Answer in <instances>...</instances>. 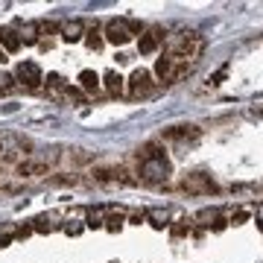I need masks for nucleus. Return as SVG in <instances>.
Wrapping results in <instances>:
<instances>
[{
  "mask_svg": "<svg viewBox=\"0 0 263 263\" xmlns=\"http://www.w3.org/2000/svg\"><path fill=\"white\" fill-rule=\"evenodd\" d=\"M202 50H205V38L199 32H176V35L167 38V56L181 59V62H193L196 65Z\"/></svg>",
  "mask_w": 263,
  "mask_h": 263,
  "instance_id": "obj_1",
  "label": "nucleus"
},
{
  "mask_svg": "<svg viewBox=\"0 0 263 263\" xmlns=\"http://www.w3.org/2000/svg\"><path fill=\"white\" fill-rule=\"evenodd\" d=\"M190 70H193V62H181V59H173V56H167V53L155 62V76H158L164 85L179 82L181 76H187Z\"/></svg>",
  "mask_w": 263,
  "mask_h": 263,
  "instance_id": "obj_2",
  "label": "nucleus"
},
{
  "mask_svg": "<svg viewBox=\"0 0 263 263\" xmlns=\"http://www.w3.org/2000/svg\"><path fill=\"white\" fill-rule=\"evenodd\" d=\"M141 161V179L143 181H167V176H170V161H167V155L164 152H158V155H143V158H138Z\"/></svg>",
  "mask_w": 263,
  "mask_h": 263,
  "instance_id": "obj_3",
  "label": "nucleus"
},
{
  "mask_svg": "<svg viewBox=\"0 0 263 263\" xmlns=\"http://www.w3.org/2000/svg\"><path fill=\"white\" fill-rule=\"evenodd\" d=\"M138 32H143L138 21L114 18V21H108V24H105V41H111V44H129L132 35H138Z\"/></svg>",
  "mask_w": 263,
  "mask_h": 263,
  "instance_id": "obj_4",
  "label": "nucleus"
},
{
  "mask_svg": "<svg viewBox=\"0 0 263 263\" xmlns=\"http://www.w3.org/2000/svg\"><path fill=\"white\" fill-rule=\"evenodd\" d=\"M179 187L184 193H193V196H199V193H216V184L208 173H184Z\"/></svg>",
  "mask_w": 263,
  "mask_h": 263,
  "instance_id": "obj_5",
  "label": "nucleus"
},
{
  "mask_svg": "<svg viewBox=\"0 0 263 263\" xmlns=\"http://www.w3.org/2000/svg\"><path fill=\"white\" fill-rule=\"evenodd\" d=\"M146 94H152V73L143 70V67H138V70L129 76V97L141 100V97H146Z\"/></svg>",
  "mask_w": 263,
  "mask_h": 263,
  "instance_id": "obj_6",
  "label": "nucleus"
},
{
  "mask_svg": "<svg viewBox=\"0 0 263 263\" xmlns=\"http://www.w3.org/2000/svg\"><path fill=\"white\" fill-rule=\"evenodd\" d=\"M24 149H29V141H24V138H3V141H0V164H3V161H18L21 155H24Z\"/></svg>",
  "mask_w": 263,
  "mask_h": 263,
  "instance_id": "obj_7",
  "label": "nucleus"
},
{
  "mask_svg": "<svg viewBox=\"0 0 263 263\" xmlns=\"http://www.w3.org/2000/svg\"><path fill=\"white\" fill-rule=\"evenodd\" d=\"M15 79H18L21 85H27V88H38V85L44 82L41 67H38L35 62H21V65L15 67Z\"/></svg>",
  "mask_w": 263,
  "mask_h": 263,
  "instance_id": "obj_8",
  "label": "nucleus"
},
{
  "mask_svg": "<svg viewBox=\"0 0 263 263\" xmlns=\"http://www.w3.org/2000/svg\"><path fill=\"white\" fill-rule=\"evenodd\" d=\"M164 138L173 143H196L202 138V129L199 126H173V129L164 132Z\"/></svg>",
  "mask_w": 263,
  "mask_h": 263,
  "instance_id": "obj_9",
  "label": "nucleus"
},
{
  "mask_svg": "<svg viewBox=\"0 0 263 263\" xmlns=\"http://www.w3.org/2000/svg\"><path fill=\"white\" fill-rule=\"evenodd\" d=\"M161 29L158 27H152V29H143L141 32V38H138V53L141 56H152L155 50H158V44H161Z\"/></svg>",
  "mask_w": 263,
  "mask_h": 263,
  "instance_id": "obj_10",
  "label": "nucleus"
},
{
  "mask_svg": "<svg viewBox=\"0 0 263 263\" xmlns=\"http://www.w3.org/2000/svg\"><path fill=\"white\" fill-rule=\"evenodd\" d=\"M18 176H24V179H38V176H47V161H38V158H24V161H18Z\"/></svg>",
  "mask_w": 263,
  "mask_h": 263,
  "instance_id": "obj_11",
  "label": "nucleus"
},
{
  "mask_svg": "<svg viewBox=\"0 0 263 263\" xmlns=\"http://www.w3.org/2000/svg\"><path fill=\"white\" fill-rule=\"evenodd\" d=\"M103 79H105V88H108V94H114V97H123V94H126V79H123L117 70H108Z\"/></svg>",
  "mask_w": 263,
  "mask_h": 263,
  "instance_id": "obj_12",
  "label": "nucleus"
},
{
  "mask_svg": "<svg viewBox=\"0 0 263 263\" xmlns=\"http://www.w3.org/2000/svg\"><path fill=\"white\" fill-rule=\"evenodd\" d=\"M62 38L70 41V44H73V41H82L85 38V24L82 21H67L65 27H62Z\"/></svg>",
  "mask_w": 263,
  "mask_h": 263,
  "instance_id": "obj_13",
  "label": "nucleus"
},
{
  "mask_svg": "<svg viewBox=\"0 0 263 263\" xmlns=\"http://www.w3.org/2000/svg\"><path fill=\"white\" fill-rule=\"evenodd\" d=\"M76 82H79V88H82V91H88V94H97V88H100V76H97L94 70H82Z\"/></svg>",
  "mask_w": 263,
  "mask_h": 263,
  "instance_id": "obj_14",
  "label": "nucleus"
},
{
  "mask_svg": "<svg viewBox=\"0 0 263 263\" xmlns=\"http://www.w3.org/2000/svg\"><path fill=\"white\" fill-rule=\"evenodd\" d=\"M0 47L6 50V53H15V50L21 47V35L15 29H3V32H0Z\"/></svg>",
  "mask_w": 263,
  "mask_h": 263,
  "instance_id": "obj_15",
  "label": "nucleus"
},
{
  "mask_svg": "<svg viewBox=\"0 0 263 263\" xmlns=\"http://www.w3.org/2000/svg\"><path fill=\"white\" fill-rule=\"evenodd\" d=\"M47 94L50 97H62V94H67V85H65V79L59 73H47Z\"/></svg>",
  "mask_w": 263,
  "mask_h": 263,
  "instance_id": "obj_16",
  "label": "nucleus"
},
{
  "mask_svg": "<svg viewBox=\"0 0 263 263\" xmlns=\"http://www.w3.org/2000/svg\"><path fill=\"white\" fill-rule=\"evenodd\" d=\"M146 219H149V222H152L155 228L170 226V222H167V219H170V214L164 211V208H149V211H146Z\"/></svg>",
  "mask_w": 263,
  "mask_h": 263,
  "instance_id": "obj_17",
  "label": "nucleus"
},
{
  "mask_svg": "<svg viewBox=\"0 0 263 263\" xmlns=\"http://www.w3.org/2000/svg\"><path fill=\"white\" fill-rule=\"evenodd\" d=\"M196 219L202 222V226H211V222L216 226V219H219V211H216V208H205V211H199V214H196Z\"/></svg>",
  "mask_w": 263,
  "mask_h": 263,
  "instance_id": "obj_18",
  "label": "nucleus"
},
{
  "mask_svg": "<svg viewBox=\"0 0 263 263\" xmlns=\"http://www.w3.org/2000/svg\"><path fill=\"white\" fill-rule=\"evenodd\" d=\"M35 38H38V24H24V27H21V44H24V41L32 44Z\"/></svg>",
  "mask_w": 263,
  "mask_h": 263,
  "instance_id": "obj_19",
  "label": "nucleus"
},
{
  "mask_svg": "<svg viewBox=\"0 0 263 263\" xmlns=\"http://www.w3.org/2000/svg\"><path fill=\"white\" fill-rule=\"evenodd\" d=\"M85 44H88V50H100L103 47V38H100V32H97V24L91 32H85Z\"/></svg>",
  "mask_w": 263,
  "mask_h": 263,
  "instance_id": "obj_20",
  "label": "nucleus"
},
{
  "mask_svg": "<svg viewBox=\"0 0 263 263\" xmlns=\"http://www.w3.org/2000/svg\"><path fill=\"white\" fill-rule=\"evenodd\" d=\"M103 226L105 228H108V231H120V228H123V216L120 214H117V216H105V222H103Z\"/></svg>",
  "mask_w": 263,
  "mask_h": 263,
  "instance_id": "obj_21",
  "label": "nucleus"
},
{
  "mask_svg": "<svg viewBox=\"0 0 263 263\" xmlns=\"http://www.w3.org/2000/svg\"><path fill=\"white\" fill-rule=\"evenodd\" d=\"M173 237H184V234H190V222L187 219H181V222H173Z\"/></svg>",
  "mask_w": 263,
  "mask_h": 263,
  "instance_id": "obj_22",
  "label": "nucleus"
},
{
  "mask_svg": "<svg viewBox=\"0 0 263 263\" xmlns=\"http://www.w3.org/2000/svg\"><path fill=\"white\" fill-rule=\"evenodd\" d=\"M103 222H105V219H103V211H91V214H88V226H91V228H100Z\"/></svg>",
  "mask_w": 263,
  "mask_h": 263,
  "instance_id": "obj_23",
  "label": "nucleus"
},
{
  "mask_svg": "<svg viewBox=\"0 0 263 263\" xmlns=\"http://www.w3.org/2000/svg\"><path fill=\"white\" fill-rule=\"evenodd\" d=\"M50 216H38L35 219V226H32V231H41V234H44V231H50Z\"/></svg>",
  "mask_w": 263,
  "mask_h": 263,
  "instance_id": "obj_24",
  "label": "nucleus"
},
{
  "mask_svg": "<svg viewBox=\"0 0 263 263\" xmlns=\"http://www.w3.org/2000/svg\"><path fill=\"white\" fill-rule=\"evenodd\" d=\"M15 79H12V76H0V94H6V91H12V88H15Z\"/></svg>",
  "mask_w": 263,
  "mask_h": 263,
  "instance_id": "obj_25",
  "label": "nucleus"
},
{
  "mask_svg": "<svg viewBox=\"0 0 263 263\" xmlns=\"http://www.w3.org/2000/svg\"><path fill=\"white\" fill-rule=\"evenodd\" d=\"M143 219H146V211H138V214H132V222H135V226H141Z\"/></svg>",
  "mask_w": 263,
  "mask_h": 263,
  "instance_id": "obj_26",
  "label": "nucleus"
},
{
  "mask_svg": "<svg viewBox=\"0 0 263 263\" xmlns=\"http://www.w3.org/2000/svg\"><path fill=\"white\" fill-rule=\"evenodd\" d=\"M243 219H246V211H237V214H231V222H234V226H237V222H243Z\"/></svg>",
  "mask_w": 263,
  "mask_h": 263,
  "instance_id": "obj_27",
  "label": "nucleus"
},
{
  "mask_svg": "<svg viewBox=\"0 0 263 263\" xmlns=\"http://www.w3.org/2000/svg\"><path fill=\"white\" fill-rule=\"evenodd\" d=\"M29 234H32V226H24V228H18V237H21V240H24V237H29Z\"/></svg>",
  "mask_w": 263,
  "mask_h": 263,
  "instance_id": "obj_28",
  "label": "nucleus"
},
{
  "mask_svg": "<svg viewBox=\"0 0 263 263\" xmlns=\"http://www.w3.org/2000/svg\"><path fill=\"white\" fill-rule=\"evenodd\" d=\"M257 228L263 231V205H257Z\"/></svg>",
  "mask_w": 263,
  "mask_h": 263,
  "instance_id": "obj_29",
  "label": "nucleus"
},
{
  "mask_svg": "<svg viewBox=\"0 0 263 263\" xmlns=\"http://www.w3.org/2000/svg\"><path fill=\"white\" fill-rule=\"evenodd\" d=\"M65 231H67V234H79V231H82V226H67Z\"/></svg>",
  "mask_w": 263,
  "mask_h": 263,
  "instance_id": "obj_30",
  "label": "nucleus"
},
{
  "mask_svg": "<svg viewBox=\"0 0 263 263\" xmlns=\"http://www.w3.org/2000/svg\"><path fill=\"white\" fill-rule=\"evenodd\" d=\"M0 65H6V50L0 47Z\"/></svg>",
  "mask_w": 263,
  "mask_h": 263,
  "instance_id": "obj_31",
  "label": "nucleus"
}]
</instances>
